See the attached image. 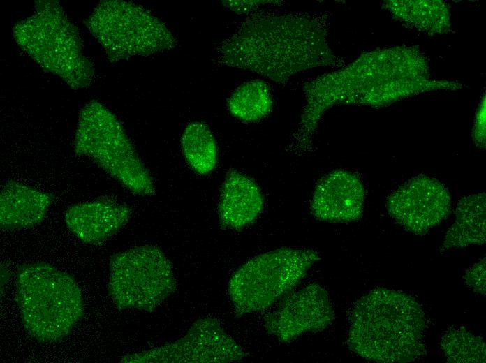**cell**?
Returning a JSON list of instances; mask_svg holds the SVG:
<instances>
[{
    "label": "cell",
    "mask_w": 486,
    "mask_h": 363,
    "mask_svg": "<svg viewBox=\"0 0 486 363\" xmlns=\"http://www.w3.org/2000/svg\"><path fill=\"white\" fill-rule=\"evenodd\" d=\"M324 13L258 10L216 48L218 64L247 70L279 84L297 73L336 66Z\"/></svg>",
    "instance_id": "1"
},
{
    "label": "cell",
    "mask_w": 486,
    "mask_h": 363,
    "mask_svg": "<svg viewBox=\"0 0 486 363\" xmlns=\"http://www.w3.org/2000/svg\"><path fill=\"white\" fill-rule=\"evenodd\" d=\"M386 51L362 54L336 71L323 74L302 86L305 104L288 150L297 155L309 151L321 119L335 105L383 106L425 91V80L408 75L386 80Z\"/></svg>",
    "instance_id": "2"
},
{
    "label": "cell",
    "mask_w": 486,
    "mask_h": 363,
    "mask_svg": "<svg viewBox=\"0 0 486 363\" xmlns=\"http://www.w3.org/2000/svg\"><path fill=\"white\" fill-rule=\"evenodd\" d=\"M347 338L358 356L381 363H404L427 353V320L415 297L376 288L353 305Z\"/></svg>",
    "instance_id": "3"
},
{
    "label": "cell",
    "mask_w": 486,
    "mask_h": 363,
    "mask_svg": "<svg viewBox=\"0 0 486 363\" xmlns=\"http://www.w3.org/2000/svg\"><path fill=\"white\" fill-rule=\"evenodd\" d=\"M16 302L29 335L43 343L66 337L84 314L82 292L69 274L46 262L22 265Z\"/></svg>",
    "instance_id": "4"
},
{
    "label": "cell",
    "mask_w": 486,
    "mask_h": 363,
    "mask_svg": "<svg viewBox=\"0 0 486 363\" xmlns=\"http://www.w3.org/2000/svg\"><path fill=\"white\" fill-rule=\"evenodd\" d=\"M319 259L313 249L281 247L249 260L228 282L235 312L240 316L271 308L293 290Z\"/></svg>",
    "instance_id": "5"
},
{
    "label": "cell",
    "mask_w": 486,
    "mask_h": 363,
    "mask_svg": "<svg viewBox=\"0 0 486 363\" xmlns=\"http://www.w3.org/2000/svg\"><path fill=\"white\" fill-rule=\"evenodd\" d=\"M76 154L90 157L103 171L134 194L155 193L152 175L122 124L110 110L91 103L82 110L75 135Z\"/></svg>",
    "instance_id": "6"
},
{
    "label": "cell",
    "mask_w": 486,
    "mask_h": 363,
    "mask_svg": "<svg viewBox=\"0 0 486 363\" xmlns=\"http://www.w3.org/2000/svg\"><path fill=\"white\" fill-rule=\"evenodd\" d=\"M109 269L108 292L119 310L151 312L177 289L171 262L154 245L139 246L113 255Z\"/></svg>",
    "instance_id": "7"
},
{
    "label": "cell",
    "mask_w": 486,
    "mask_h": 363,
    "mask_svg": "<svg viewBox=\"0 0 486 363\" xmlns=\"http://www.w3.org/2000/svg\"><path fill=\"white\" fill-rule=\"evenodd\" d=\"M101 14L102 40L115 61L161 53L177 46L178 40L166 24L140 6L109 1Z\"/></svg>",
    "instance_id": "8"
},
{
    "label": "cell",
    "mask_w": 486,
    "mask_h": 363,
    "mask_svg": "<svg viewBox=\"0 0 486 363\" xmlns=\"http://www.w3.org/2000/svg\"><path fill=\"white\" fill-rule=\"evenodd\" d=\"M246 355L216 318L196 320L179 339L149 350L128 354L124 363H226Z\"/></svg>",
    "instance_id": "9"
},
{
    "label": "cell",
    "mask_w": 486,
    "mask_h": 363,
    "mask_svg": "<svg viewBox=\"0 0 486 363\" xmlns=\"http://www.w3.org/2000/svg\"><path fill=\"white\" fill-rule=\"evenodd\" d=\"M263 317L267 333L287 343L307 332H320L333 322L334 313L326 290L314 283L290 292Z\"/></svg>",
    "instance_id": "10"
},
{
    "label": "cell",
    "mask_w": 486,
    "mask_h": 363,
    "mask_svg": "<svg viewBox=\"0 0 486 363\" xmlns=\"http://www.w3.org/2000/svg\"><path fill=\"white\" fill-rule=\"evenodd\" d=\"M386 208L406 230L422 235L448 217L451 198L439 181L419 175L395 190L388 197Z\"/></svg>",
    "instance_id": "11"
},
{
    "label": "cell",
    "mask_w": 486,
    "mask_h": 363,
    "mask_svg": "<svg viewBox=\"0 0 486 363\" xmlns=\"http://www.w3.org/2000/svg\"><path fill=\"white\" fill-rule=\"evenodd\" d=\"M366 191L359 177L334 170L321 179L310 204L312 214L330 223L355 221L362 215Z\"/></svg>",
    "instance_id": "12"
},
{
    "label": "cell",
    "mask_w": 486,
    "mask_h": 363,
    "mask_svg": "<svg viewBox=\"0 0 486 363\" xmlns=\"http://www.w3.org/2000/svg\"><path fill=\"white\" fill-rule=\"evenodd\" d=\"M131 209L109 196L75 204L66 212L69 230L82 242L102 243L119 232L129 221Z\"/></svg>",
    "instance_id": "13"
},
{
    "label": "cell",
    "mask_w": 486,
    "mask_h": 363,
    "mask_svg": "<svg viewBox=\"0 0 486 363\" xmlns=\"http://www.w3.org/2000/svg\"><path fill=\"white\" fill-rule=\"evenodd\" d=\"M263 206V195L253 179L235 170L227 173L219 204V220L223 226L237 230L250 225Z\"/></svg>",
    "instance_id": "14"
},
{
    "label": "cell",
    "mask_w": 486,
    "mask_h": 363,
    "mask_svg": "<svg viewBox=\"0 0 486 363\" xmlns=\"http://www.w3.org/2000/svg\"><path fill=\"white\" fill-rule=\"evenodd\" d=\"M51 201V196L45 192L14 180L6 182L0 195L1 230L15 231L39 225Z\"/></svg>",
    "instance_id": "15"
},
{
    "label": "cell",
    "mask_w": 486,
    "mask_h": 363,
    "mask_svg": "<svg viewBox=\"0 0 486 363\" xmlns=\"http://www.w3.org/2000/svg\"><path fill=\"white\" fill-rule=\"evenodd\" d=\"M485 193H480L458 201L455 210V221L445 235L441 252L485 244Z\"/></svg>",
    "instance_id": "16"
},
{
    "label": "cell",
    "mask_w": 486,
    "mask_h": 363,
    "mask_svg": "<svg viewBox=\"0 0 486 363\" xmlns=\"http://www.w3.org/2000/svg\"><path fill=\"white\" fill-rule=\"evenodd\" d=\"M181 145L186 162L196 172L205 175L215 168L218 148L207 124L198 121L189 123L182 135Z\"/></svg>",
    "instance_id": "17"
},
{
    "label": "cell",
    "mask_w": 486,
    "mask_h": 363,
    "mask_svg": "<svg viewBox=\"0 0 486 363\" xmlns=\"http://www.w3.org/2000/svg\"><path fill=\"white\" fill-rule=\"evenodd\" d=\"M273 105L267 84L261 80H250L239 86L227 102L229 112L244 122H255L263 119Z\"/></svg>",
    "instance_id": "18"
},
{
    "label": "cell",
    "mask_w": 486,
    "mask_h": 363,
    "mask_svg": "<svg viewBox=\"0 0 486 363\" xmlns=\"http://www.w3.org/2000/svg\"><path fill=\"white\" fill-rule=\"evenodd\" d=\"M389 8L399 18L422 30L445 31L450 27L448 10L440 1H392Z\"/></svg>",
    "instance_id": "19"
},
{
    "label": "cell",
    "mask_w": 486,
    "mask_h": 363,
    "mask_svg": "<svg viewBox=\"0 0 486 363\" xmlns=\"http://www.w3.org/2000/svg\"><path fill=\"white\" fill-rule=\"evenodd\" d=\"M441 348L450 363H485V343L481 336L464 327L449 328L443 334Z\"/></svg>",
    "instance_id": "20"
},
{
    "label": "cell",
    "mask_w": 486,
    "mask_h": 363,
    "mask_svg": "<svg viewBox=\"0 0 486 363\" xmlns=\"http://www.w3.org/2000/svg\"><path fill=\"white\" fill-rule=\"evenodd\" d=\"M486 258L480 259L473 267L466 271L464 282L474 292L485 295Z\"/></svg>",
    "instance_id": "21"
},
{
    "label": "cell",
    "mask_w": 486,
    "mask_h": 363,
    "mask_svg": "<svg viewBox=\"0 0 486 363\" xmlns=\"http://www.w3.org/2000/svg\"><path fill=\"white\" fill-rule=\"evenodd\" d=\"M277 1H223V6L229 8L230 10L237 14H249L251 15L258 10L260 6L268 3H276Z\"/></svg>",
    "instance_id": "22"
},
{
    "label": "cell",
    "mask_w": 486,
    "mask_h": 363,
    "mask_svg": "<svg viewBox=\"0 0 486 363\" xmlns=\"http://www.w3.org/2000/svg\"><path fill=\"white\" fill-rule=\"evenodd\" d=\"M473 139L477 146L485 147V98L483 97L476 114L473 128Z\"/></svg>",
    "instance_id": "23"
}]
</instances>
